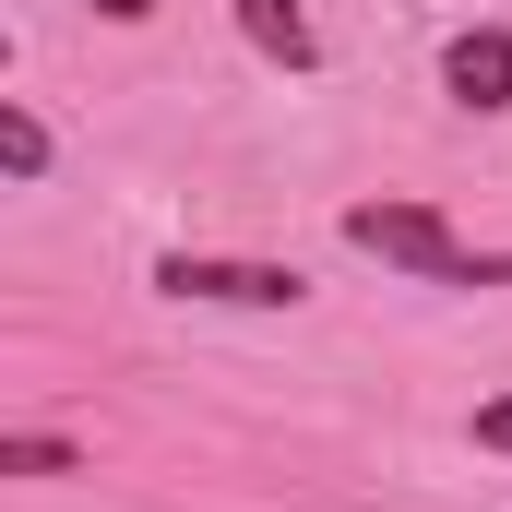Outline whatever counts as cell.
Returning <instances> with one entry per match:
<instances>
[{"instance_id":"1","label":"cell","mask_w":512,"mask_h":512,"mask_svg":"<svg viewBox=\"0 0 512 512\" xmlns=\"http://www.w3.org/2000/svg\"><path fill=\"white\" fill-rule=\"evenodd\" d=\"M346 239L405 262V274H429V286H512V251H465L429 203H346Z\"/></svg>"},{"instance_id":"2","label":"cell","mask_w":512,"mask_h":512,"mask_svg":"<svg viewBox=\"0 0 512 512\" xmlns=\"http://www.w3.org/2000/svg\"><path fill=\"white\" fill-rule=\"evenodd\" d=\"M155 286H167V298H227V310H298V298H310L298 262H215V251H167Z\"/></svg>"},{"instance_id":"3","label":"cell","mask_w":512,"mask_h":512,"mask_svg":"<svg viewBox=\"0 0 512 512\" xmlns=\"http://www.w3.org/2000/svg\"><path fill=\"white\" fill-rule=\"evenodd\" d=\"M441 96H453V108H477V120L512 108V24H477V36H453V48H441Z\"/></svg>"},{"instance_id":"4","label":"cell","mask_w":512,"mask_h":512,"mask_svg":"<svg viewBox=\"0 0 512 512\" xmlns=\"http://www.w3.org/2000/svg\"><path fill=\"white\" fill-rule=\"evenodd\" d=\"M239 36H251L262 60H286V72H310V60H322V36H310V12H298V0H239Z\"/></svg>"},{"instance_id":"5","label":"cell","mask_w":512,"mask_h":512,"mask_svg":"<svg viewBox=\"0 0 512 512\" xmlns=\"http://www.w3.org/2000/svg\"><path fill=\"white\" fill-rule=\"evenodd\" d=\"M0 167L12 179H48V120L36 108H0Z\"/></svg>"},{"instance_id":"6","label":"cell","mask_w":512,"mask_h":512,"mask_svg":"<svg viewBox=\"0 0 512 512\" xmlns=\"http://www.w3.org/2000/svg\"><path fill=\"white\" fill-rule=\"evenodd\" d=\"M0 477H72V441H36V429H12V441H0Z\"/></svg>"},{"instance_id":"7","label":"cell","mask_w":512,"mask_h":512,"mask_svg":"<svg viewBox=\"0 0 512 512\" xmlns=\"http://www.w3.org/2000/svg\"><path fill=\"white\" fill-rule=\"evenodd\" d=\"M477 441H489V453H512V405H477Z\"/></svg>"},{"instance_id":"8","label":"cell","mask_w":512,"mask_h":512,"mask_svg":"<svg viewBox=\"0 0 512 512\" xmlns=\"http://www.w3.org/2000/svg\"><path fill=\"white\" fill-rule=\"evenodd\" d=\"M96 12H108V24H143V12H155V0H96Z\"/></svg>"}]
</instances>
